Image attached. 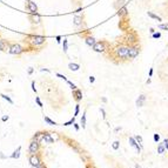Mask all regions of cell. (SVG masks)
<instances>
[{
    "mask_svg": "<svg viewBox=\"0 0 168 168\" xmlns=\"http://www.w3.org/2000/svg\"><path fill=\"white\" fill-rule=\"evenodd\" d=\"M114 54L118 59H128V46L119 45L114 48Z\"/></svg>",
    "mask_w": 168,
    "mask_h": 168,
    "instance_id": "6da1fadb",
    "label": "cell"
},
{
    "mask_svg": "<svg viewBox=\"0 0 168 168\" xmlns=\"http://www.w3.org/2000/svg\"><path fill=\"white\" fill-rule=\"evenodd\" d=\"M27 40H28V42L32 45V46H41V45H44L46 42V38L42 35H28L27 36Z\"/></svg>",
    "mask_w": 168,
    "mask_h": 168,
    "instance_id": "7a4b0ae2",
    "label": "cell"
},
{
    "mask_svg": "<svg viewBox=\"0 0 168 168\" xmlns=\"http://www.w3.org/2000/svg\"><path fill=\"white\" fill-rule=\"evenodd\" d=\"M140 51H141L140 45L134 44L128 46V59H135L140 54Z\"/></svg>",
    "mask_w": 168,
    "mask_h": 168,
    "instance_id": "3957f363",
    "label": "cell"
},
{
    "mask_svg": "<svg viewBox=\"0 0 168 168\" xmlns=\"http://www.w3.org/2000/svg\"><path fill=\"white\" fill-rule=\"evenodd\" d=\"M25 49L22 48V46L20 44H12L9 45V48H8V52L13 55H20L22 53Z\"/></svg>",
    "mask_w": 168,
    "mask_h": 168,
    "instance_id": "277c9868",
    "label": "cell"
},
{
    "mask_svg": "<svg viewBox=\"0 0 168 168\" xmlns=\"http://www.w3.org/2000/svg\"><path fill=\"white\" fill-rule=\"evenodd\" d=\"M28 161H29L31 166H33V167H36L38 165H40V163L42 162V161H41V158H40V155H39L38 153H35V154H31Z\"/></svg>",
    "mask_w": 168,
    "mask_h": 168,
    "instance_id": "5b68a950",
    "label": "cell"
},
{
    "mask_svg": "<svg viewBox=\"0 0 168 168\" xmlns=\"http://www.w3.org/2000/svg\"><path fill=\"white\" fill-rule=\"evenodd\" d=\"M126 41L127 42H129V44H136L138 41H139V38H138V34L135 33V32H133V31H129L127 34H126Z\"/></svg>",
    "mask_w": 168,
    "mask_h": 168,
    "instance_id": "8992f818",
    "label": "cell"
},
{
    "mask_svg": "<svg viewBox=\"0 0 168 168\" xmlns=\"http://www.w3.org/2000/svg\"><path fill=\"white\" fill-rule=\"evenodd\" d=\"M106 45H107L106 41H98V42L94 44L93 49H94L95 52H98V53H104V52H106V49H107Z\"/></svg>",
    "mask_w": 168,
    "mask_h": 168,
    "instance_id": "52a82bcc",
    "label": "cell"
},
{
    "mask_svg": "<svg viewBox=\"0 0 168 168\" xmlns=\"http://www.w3.org/2000/svg\"><path fill=\"white\" fill-rule=\"evenodd\" d=\"M40 149V142L35 141V140H32L31 143H29V146H28V152L31 153V154H35L38 153Z\"/></svg>",
    "mask_w": 168,
    "mask_h": 168,
    "instance_id": "ba28073f",
    "label": "cell"
},
{
    "mask_svg": "<svg viewBox=\"0 0 168 168\" xmlns=\"http://www.w3.org/2000/svg\"><path fill=\"white\" fill-rule=\"evenodd\" d=\"M27 9L29 11L31 14H34V13H38V6H36L35 2H33L32 0H29L27 2Z\"/></svg>",
    "mask_w": 168,
    "mask_h": 168,
    "instance_id": "9c48e42d",
    "label": "cell"
},
{
    "mask_svg": "<svg viewBox=\"0 0 168 168\" xmlns=\"http://www.w3.org/2000/svg\"><path fill=\"white\" fill-rule=\"evenodd\" d=\"M9 45L11 44H9L6 39H1V38H0V51H1V52H6V51H8Z\"/></svg>",
    "mask_w": 168,
    "mask_h": 168,
    "instance_id": "30bf717a",
    "label": "cell"
},
{
    "mask_svg": "<svg viewBox=\"0 0 168 168\" xmlns=\"http://www.w3.org/2000/svg\"><path fill=\"white\" fill-rule=\"evenodd\" d=\"M129 145H131L132 147H134V148L136 149V152H138V153H140V152H141V146L138 143V141L135 140V138L129 136Z\"/></svg>",
    "mask_w": 168,
    "mask_h": 168,
    "instance_id": "8fae6325",
    "label": "cell"
},
{
    "mask_svg": "<svg viewBox=\"0 0 168 168\" xmlns=\"http://www.w3.org/2000/svg\"><path fill=\"white\" fill-rule=\"evenodd\" d=\"M145 101H146V95H145V94H141V95H139V98L136 99L135 105L138 107H142L143 104H145Z\"/></svg>",
    "mask_w": 168,
    "mask_h": 168,
    "instance_id": "7c38bea8",
    "label": "cell"
},
{
    "mask_svg": "<svg viewBox=\"0 0 168 168\" xmlns=\"http://www.w3.org/2000/svg\"><path fill=\"white\" fill-rule=\"evenodd\" d=\"M44 141L47 143H53L55 140L53 139V136L51 135V133L48 132H44Z\"/></svg>",
    "mask_w": 168,
    "mask_h": 168,
    "instance_id": "4fadbf2b",
    "label": "cell"
},
{
    "mask_svg": "<svg viewBox=\"0 0 168 168\" xmlns=\"http://www.w3.org/2000/svg\"><path fill=\"white\" fill-rule=\"evenodd\" d=\"M73 97H74V99L79 102V101H81L82 100V92L80 91V89H74L73 91Z\"/></svg>",
    "mask_w": 168,
    "mask_h": 168,
    "instance_id": "5bb4252c",
    "label": "cell"
},
{
    "mask_svg": "<svg viewBox=\"0 0 168 168\" xmlns=\"http://www.w3.org/2000/svg\"><path fill=\"white\" fill-rule=\"evenodd\" d=\"M85 42H86V45H87V46H89V47H93V46H94V44H95L97 41H95L94 36L88 35V36H86V38H85Z\"/></svg>",
    "mask_w": 168,
    "mask_h": 168,
    "instance_id": "9a60e30c",
    "label": "cell"
},
{
    "mask_svg": "<svg viewBox=\"0 0 168 168\" xmlns=\"http://www.w3.org/2000/svg\"><path fill=\"white\" fill-rule=\"evenodd\" d=\"M73 22H74V25H75V26H81V25H82V22H84V18H82V15H75V17L73 18Z\"/></svg>",
    "mask_w": 168,
    "mask_h": 168,
    "instance_id": "2e32d148",
    "label": "cell"
},
{
    "mask_svg": "<svg viewBox=\"0 0 168 168\" xmlns=\"http://www.w3.org/2000/svg\"><path fill=\"white\" fill-rule=\"evenodd\" d=\"M127 14H128V9H127L126 6L121 7V8L118 11V15H119L120 18H122V17H127Z\"/></svg>",
    "mask_w": 168,
    "mask_h": 168,
    "instance_id": "e0dca14e",
    "label": "cell"
},
{
    "mask_svg": "<svg viewBox=\"0 0 168 168\" xmlns=\"http://www.w3.org/2000/svg\"><path fill=\"white\" fill-rule=\"evenodd\" d=\"M20 152H21V146H19L18 148L13 152V154H11L9 158H11V159H19V158H20V154H21Z\"/></svg>",
    "mask_w": 168,
    "mask_h": 168,
    "instance_id": "ac0fdd59",
    "label": "cell"
},
{
    "mask_svg": "<svg viewBox=\"0 0 168 168\" xmlns=\"http://www.w3.org/2000/svg\"><path fill=\"white\" fill-rule=\"evenodd\" d=\"M32 140H35L38 142H41L44 140V132H36L35 135L33 136V139Z\"/></svg>",
    "mask_w": 168,
    "mask_h": 168,
    "instance_id": "d6986e66",
    "label": "cell"
},
{
    "mask_svg": "<svg viewBox=\"0 0 168 168\" xmlns=\"http://www.w3.org/2000/svg\"><path fill=\"white\" fill-rule=\"evenodd\" d=\"M68 68L73 72H77L80 70V65L79 63H75V62H70L68 63Z\"/></svg>",
    "mask_w": 168,
    "mask_h": 168,
    "instance_id": "ffe728a7",
    "label": "cell"
},
{
    "mask_svg": "<svg viewBox=\"0 0 168 168\" xmlns=\"http://www.w3.org/2000/svg\"><path fill=\"white\" fill-rule=\"evenodd\" d=\"M147 14H148V17L152 19H154V20H156L158 22H161L162 21V19H161V17H159V15H156V14H154L153 12H147Z\"/></svg>",
    "mask_w": 168,
    "mask_h": 168,
    "instance_id": "44dd1931",
    "label": "cell"
},
{
    "mask_svg": "<svg viewBox=\"0 0 168 168\" xmlns=\"http://www.w3.org/2000/svg\"><path fill=\"white\" fill-rule=\"evenodd\" d=\"M44 120H45V122H47V124L51 125V126H56V125H58L55 121H53L52 119H49L48 116H44Z\"/></svg>",
    "mask_w": 168,
    "mask_h": 168,
    "instance_id": "7402d4cb",
    "label": "cell"
},
{
    "mask_svg": "<svg viewBox=\"0 0 168 168\" xmlns=\"http://www.w3.org/2000/svg\"><path fill=\"white\" fill-rule=\"evenodd\" d=\"M62 51H63V53H67V51H68V41H67V39H63V42H62Z\"/></svg>",
    "mask_w": 168,
    "mask_h": 168,
    "instance_id": "603a6c76",
    "label": "cell"
},
{
    "mask_svg": "<svg viewBox=\"0 0 168 168\" xmlns=\"http://www.w3.org/2000/svg\"><path fill=\"white\" fill-rule=\"evenodd\" d=\"M32 17H33V22H35V24H40V21H41V17L38 14V13H34V14H32Z\"/></svg>",
    "mask_w": 168,
    "mask_h": 168,
    "instance_id": "cb8c5ba5",
    "label": "cell"
},
{
    "mask_svg": "<svg viewBox=\"0 0 168 168\" xmlns=\"http://www.w3.org/2000/svg\"><path fill=\"white\" fill-rule=\"evenodd\" d=\"M0 97L2 98L4 100H6L7 102H9L11 105H13V104H14V102H13V100H12V99H11V98L8 97V95H6V94H0Z\"/></svg>",
    "mask_w": 168,
    "mask_h": 168,
    "instance_id": "d4e9b609",
    "label": "cell"
},
{
    "mask_svg": "<svg viewBox=\"0 0 168 168\" xmlns=\"http://www.w3.org/2000/svg\"><path fill=\"white\" fill-rule=\"evenodd\" d=\"M165 150H166V148H165L163 143H160L159 146H158V153H159V154H163Z\"/></svg>",
    "mask_w": 168,
    "mask_h": 168,
    "instance_id": "484cf974",
    "label": "cell"
},
{
    "mask_svg": "<svg viewBox=\"0 0 168 168\" xmlns=\"http://www.w3.org/2000/svg\"><path fill=\"white\" fill-rule=\"evenodd\" d=\"M159 29H162V31H168V22H165V24H159Z\"/></svg>",
    "mask_w": 168,
    "mask_h": 168,
    "instance_id": "4316f807",
    "label": "cell"
},
{
    "mask_svg": "<svg viewBox=\"0 0 168 168\" xmlns=\"http://www.w3.org/2000/svg\"><path fill=\"white\" fill-rule=\"evenodd\" d=\"M81 127L86 128V112L82 114V118H81Z\"/></svg>",
    "mask_w": 168,
    "mask_h": 168,
    "instance_id": "83f0119b",
    "label": "cell"
},
{
    "mask_svg": "<svg viewBox=\"0 0 168 168\" xmlns=\"http://www.w3.org/2000/svg\"><path fill=\"white\" fill-rule=\"evenodd\" d=\"M112 148L114 150H118L119 148H120V142L119 141H114L113 143H112Z\"/></svg>",
    "mask_w": 168,
    "mask_h": 168,
    "instance_id": "f1b7e54d",
    "label": "cell"
},
{
    "mask_svg": "<svg viewBox=\"0 0 168 168\" xmlns=\"http://www.w3.org/2000/svg\"><path fill=\"white\" fill-rule=\"evenodd\" d=\"M74 122H75V116H73L70 121L65 122V124H63V126H71V125H74Z\"/></svg>",
    "mask_w": 168,
    "mask_h": 168,
    "instance_id": "f546056e",
    "label": "cell"
},
{
    "mask_svg": "<svg viewBox=\"0 0 168 168\" xmlns=\"http://www.w3.org/2000/svg\"><path fill=\"white\" fill-rule=\"evenodd\" d=\"M152 38H153V39H160V38H161V33H160V32H154V33L152 34Z\"/></svg>",
    "mask_w": 168,
    "mask_h": 168,
    "instance_id": "4dcf8cb0",
    "label": "cell"
},
{
    "mask_svg": "<svg viewBox=\"0 0 168 168\" xmlns=\"http://www.w3.org/2000/svg\"><path fill=\"white\" fill-rule=\"evenodd\" d=\"M134 138H135V140L138 141V143L141 146V148H142V138L140 136V135H136V136H134Z\"/></svg>",
    "mask_w": 168,
    "mask_h": 168,
    "instance_id": "1f68e13d",
    "label": "cell"
},
{
    "mask_svg": "<svg viewBox=\"0 0 168 168\" xmlns=\"http://www.w3.org/2000/svg\"><path fill=\"white\" fill-rule=\"evenodd\" d=\"M35 102L38 104V106L40 107V108H42V107H44V105H42V102L40 101V98H39V97H36V98H35Z\"/></svg>",
    "mask_w": 168,
    "mask_h": 168,
    "instance_id": "d6a6232c",
    "label": "cell"
},
{
    "mask_svg": "<svg viewBox=\"0 0 168 168\" xmlns=\"http://www.w3.org/2000/svg\"><path fill=\"white\" fill-rule=\"evenodd\" d=\"M79 111H80V105L78 104V105L75 106V111H74V115H73V116H77V115L79 114Z\"/></svg>",
    "mask_w": 168,
    "mask_h": 168,
    "instance_id": "836d02e7",
    "label": "cell"
},
{
    "mask_svg": "<svg viewBox=\"0 0 168 168\" xmlns=\"http://www.w3.org/2000/svg\"><path fill=\"white\" fill-rule=\"evenodd\" d=\"M153 140H154V142H159L160 141V135L159 134H154V135H153Z\"/></svg>",
    "mask_w": 168,
    "mask_h": 168,
    "instance_id": "e575fe53",
    "label": "cell"
},
{
    "mask_svg": "<svg viewBox=\"0 0 168 168\" xmlns=\"http://www.w3.org/2000/svg\"><path fill=\"white\" fill-rule=\"evenodd\" d=\"M66 82H67V84H68V85H70V86H71V88L73 89V91H74V89H77V86H75V85H74V84H73V82H71V81H70V80H67V81H66Z\"/></svg>",
    "mask_w": 168,
    "mask_h": 168,
    "instance_id": "d590c367",
    "label": "cell"
},
{
    "mask_svg": "<svg viewBox=\"0 0 168 168\" xmlns=\"http://www.w3.org/2000/svg\"><path fill=\"white\" fill-rule=\"evenodd\" d=\"M56 77H58V78H60V79H62V80H65V81H67V78H66L65 75L60 74V73H56Z\"/></svg>",
    "mask_w": 168,
    "mask_h": 168,
    "instance_id": "8d00e7d4",
    "label": "cell"
},
{
    "mask_svg": "<svg viewBox=\"0 0 168 168\" xmlns=\"http://www.w3.org/2000/svg\"><path fill=\"white\" fill-rule=\"evenodd\" d=\"M31 86H32V91H33V92H35V93H36V88H35V82H34V81H32V82H31Z\"/></svg>",
    "mask_w": 168,
    "mask_h": 168,
    "instance_id": "74e56055",
    "label": "cell"
},
{
    "mask_svg": "<svg viewBox=\"0 0 168 168\" xmlns=\"http://www.w3.org/2000/svg\"><path fill=\"white\" fill-rule=\"evenodd\" d=\"M162 143H163V146H165V148H166V149L168 150V139H165Z\"/></svg>",
    "mask_w": 168,
    "mask_h": 168,
    "instance_id": "f35d334b",
    "label": "cell"
},
{
    "mask_svg": "<svg viewBox=\"0 0 168 168\" xmlns=\"http://www.w3.org/2000/svg\"><path fill=\"white\" fill-rule=\"evenodd\" d=\"M100 112H101V114H102V118L106 119V112H105V109H104V108H100Z\"/></svg>",
    "mask_w": 168,
    "mask_h": 168,
    "instance_id": "ab89813d",
    "label": "cell"
},
{
    "mask_svg": "<svg viewBox=\"0 0 168 168\" xmlns=\"http://www.w3.org/2000/svg\"><path fill=\"white\" fill-rule=\"evenodd\" d=\"M33 72H34V70H33V67H28V70H27V73L31 75V74H33Z\"/></svg>",
    "mask_w": 168,
    "mask_h": 168,
    "instance_id": "60d3db41",
    "label": "cell"
},
{
    "mask_svg": "<svg viewBox=\"0 0 168 168\" xmlns=\"http://www.w3.org/2000/svg\"><path fill=\"white\" fill-rule=\"evenodd\" d=\"M8 119H9V116H8V115H4V116L1 118V120H2V121H7Z\"/></svg>",
    "mask_w": 168,
    "mask_h": 168,
    "instance_id": "b9f144b4",
    "label": "cell"
},
{
    "mask_svg": "<svg viewBox=\"0 0 168 168\" xmlns=\"http://www.w3.org/2000/svg\"><path fill=\"white\" fill-rule=\"evenodd\" d=\"M94 81H95V78H94L93 75H91V77H89V82H91V84H93Z\"/></svg>",
    "mask_w": 168,
    "mask_h": 168,
    "instance_id": "7bdbcfd3",
    "label": "cell"
},
{
    "mask_svg": "<svg viewBox=\"0 0 168 168\" xmlns=\"http://www.w3.org/2000/svg\"><path fill=\"white\" fill-rule=\"evenodd\" d=\"M34 168H46V166H45L44 163H42V162H41V163H40V165H38V166H36V167H34Z\"/></svg>",
    "mask_w": 168,
    "mask_h": 168,
    "instance_id": "ee69618b",
    "label": "cell"
},
{
    "mask_svg": "<svg viewBox=\"0 0 168 168\" xmlns=\"http://www.w3.org/2000/svg\"><path fill=\"white\" fill-rule=\"evenodd\" d=\"M55 39H56V42H58V44H60V42H61V36H60V35H58Z\"/></svg>",
    "mask_w": 168,
    "mask_h": 168,
    "instance_id": "f6af8a7d",
    "label": "cell"
},
{
    "mask_svg": "<svg viewBox=\"0 0 168 168\" xmlns=\"http://www.w3.org/2000/svg\"><path fill=\"white\" fill-rule=\"evenodd\" d=\"M153 72H154V70H153V68H150V70H149V74H148V77H149V78L153 77Z\"/></svg>",
    "mask_w": 168,
    "mask_h": 168,
    "instance_id": "bcb514c9",
    "label": "cell"
},
{
    "mask_svg": "<svg viewBox=\"0 0 168 168\" xmlns=\"http://www.w3.org/2000/svg\"><path fill=\"white\" fill-rule=\"evenodd\" d=\"M74 128H75L77 131H79V129H80V126L78 124H75V122H74Z\"/></svg>",
    "mask_w": 168,
    "mask_h": 168,
    "instance_id": "7dc6e473",
    "label": "cell"
},
{
    "mask_svg": "<svg viewBox=\"0 0 168 168\" xmlns=\"http://www.w3.org/2000/svg\"><path fill=\"white\" fill-rule=\"evenodd\" d=\"M149 32L152 33V34H153V33L155 32V29H154V28H149Z\"/></svg>",
    "mask_w": 168,
    "mask_h": 168,
    "instance_id": "c3c4849f",
    "label": "cell"
},
{
    "mask_svg": "<svg viewBox=\"0 0 168 168\" xmlns=\"http://www.w3.org/2000/svg\"><path fill=\"white\" fill-rule=\"evenodd\" d=\"M41 71H42V72H51V71H49V70H47V68H41Z\"/></svg>",
    "mask_w": 168,
    "mask_h": 168,
    "instance_id": "681fc988",
    "label": "cell"
},
{
    "mask_svg": "<svg viewBox=\"0 0 168 168\" xmlns=\"http://www.w3.org/2000/svg\"><path fill=\"white\" fill-rule=\"evenodd\" d=\"M150 81H152V80H150V79H148V80H147V81H146V84L148 85V84H150Z\"/></svg>",
    "mask_w": 168,
    "mask_h": 168,
    "instance_id": "f907efd6",
    "label": "cell"
},
{
    "mask_svg": "<svg viewBox=\"0 0 168 168\" xmlns=\"http://www.w3.org/2000/svg\"><path fill=\"white\" fill-rule=\"evenodd\" d=\"M135 168H141V167H140L139 165H135Z\"/></svg>",
    "mask_w": 168,
    "mask_h": 168,
    "instance_id": "816d5d0a",
    "label": "cell"
},
{
    "mask_svg": "<svg viewBox=\"0 0 168 168\" xmlns=\"http://www.w3.org/2000/svg\"><path fill=\"white\" fill-rule=\"evenodd\" d=\"M26 1H27V2H28V1H29V0H26Z\"/></svg>",
    "mask_w": 168,
    "mask_h": 168,
    "instance_id": "f5cc1de1",
    "label": "cell"
}]
</instances>
